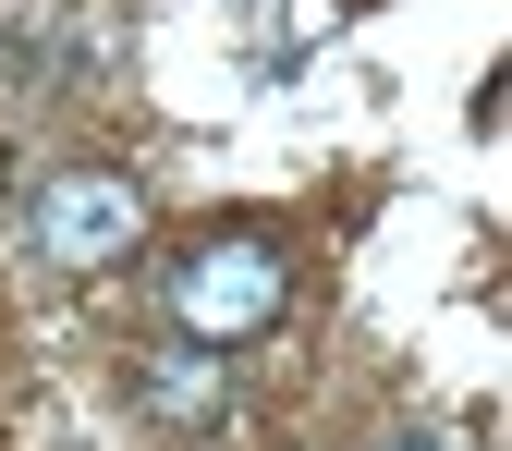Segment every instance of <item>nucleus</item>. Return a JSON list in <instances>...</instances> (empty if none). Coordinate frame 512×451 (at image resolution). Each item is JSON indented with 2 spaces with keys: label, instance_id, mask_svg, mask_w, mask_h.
<instances>
[{
  "label": "nucleus",
  "instance_id": "1",
  "mask_svg": "<svg viewBox=\"0 0 512 451\" xmlns=\"http://www.w3.org/2000/svg\"><path fill=\"white\" fill-rule=\"evenodd\" d=\"M281 305H293V256H281L269 232H196V244L159 269V317H171L183 342H208V354L281 330Z\"/></svg>",
  "mask_w": 512,
  "mask_h": 451
},
{
  "label": "nucleus",
  "instance_id": "2",
  "mask_svg": "<svg viewBox=\"0 0 512 451\" xmlns=\"http://www.w3.org/2000/svg\"><path fill=\"white\" fill-rule=\"evenodd\" d=\"M147 244V183L110 171V159H61L37 196H25V256H49V269H122V256Z\"/></svg>",
  "mask_w": 512,
  "mask_h": 451
},
{
  "label": "nucleus",
  "instance_id": "3",
  "mask_svg": "<svg viewBox=\"0 0 512 451\" xmlns=\"http://www.w3.org/2000/svg\"><path fill=\"white\" fill-rule=\"evenodd\" d=\"M135 415L147 427H171V439H196V427H220L232 415V354H208V342H147L135 354Z\"/></svg>",
  "mask_w": 512,
  "mask_h": 451
},
{
  "label": "nucleus",
  "instance_id": "4",
  "mask_svg": "<svg viewBox=\"0 0 512 451\" xmlns=\"http://www.w3.org/2000/svg\"><path fill=\"white\" fill-rule=\"evenodd\" d=\"M378 451H464V439H452V427H391Z\"/></svg>",
  "mask_w": 512,
  "mask_h": 451
}]
</instances>
